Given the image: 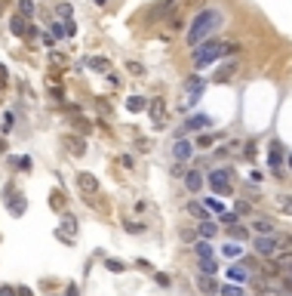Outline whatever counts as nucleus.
Here are the masks:
<instances>
[{
	"label": "nucleus",
	"mask_w": 292,
	"mask_h": 296,
	"mask_svg": "<svg viewBox=\"0 0 292 296\" xmlns=\"http://www.w3.org/2000/svg\"><path fill=\"white\" fill-rule=\"evenodd\" d=\"M92 71H102V74H111V62L108 59H102V56H92V59L86 62Z\"/></svg>",
	"instance_id": "17"
},
{
	"label": "nucleus",
	"mask_w": 292,
	"mask_h": 296,
	"mask_svg": "<svg viewBox=\"0 0 292 296\" xmlns=\"http://www.w3.org/2000/svg\"><path fill=\"white\" fill-rule=\"evenodd\" d=\"M9 25H13V34H16V37H31V34H34L31 22H28L25 16H16L13 22H9Z\"/></svg>",
	"instance_id": "15"
},
{
	"label": "nucleus",
	"mask_w": 292,
	"mask_h": 296,
	"mask_svg": "<svg viewBox=\"0 0 292 296\" xmlns=\"http://www.w3.org/2000/svg\"><path fill=\"white\" fill-rule=\"evenodd\" d=\"M13 127H16V118H13V111H6L3 115V133H9Z\"/></svg>",
	"instance_id": "38"
},
{
	"label": "nucleus",
	"mask_w": 292,
	"mask_h": 296,
	"mask_svg": "<svg viewBox=\"0 0 292 296\" xmlns=\"http://www.w3.org/2000/svg\"><path fill=\"white\" fill-rule=\"evenodd\" d=\"M209 123H212V118H209V115H191L188 120H185V127L179 130V136L182 133H194V130H206Z\"/></svg>",
	"instance_id": "10"
},
{
	"label": "nucleus",
	"mask_w": 292,
	"mask_h": 296,
	"mask_svg": "<svg viewBox=\"0 0 292 296\" xmlns=\"http://www.w3.org/2000/svg\"><path fill=\"white\" fill-rule=\"evenodd\" d=\"M221 225H225V229L237 225V213H221Z\"/></svg>",
	"instance_id": "36"
},
{
	"label": "nucleus",
	"mask_w": 292,
	"mask_h": 296,
	"mask_svg": "<svg viewBox=\"0 0 292 296\" xmlns=\"http://www.w3.org/2000/svg\"><path fill=\"white\" fill-rule=\"evenodd\" d=\"M77 185H80V191L83 195H99V179L92 176V173H77Z\"/></svg>",
	"instance_id": "12"
},
{
	"label": "nucleus",
	"mask_w": 292,
	"mask_h": 296,
	"mask_svg": "<svg viewBox=\"0 0 292 296\" xmlns=\"http://www.w3.org/2000/svg\"><path fill=\"white\" fill-rule=\"evenodd\" d=\"M249 210H252V207H249V204H246V201H237V216H246Z\"/></svg>",
	"instance_id": "40"
},
{
	"label": "nucleus",
	"mask_w": 292,
	"mask_h": 296,
	"mask_svg": "<svg viewBox=\"0 0 292 296\" xmlns=\"http://www.w3.org/2000/svg\"><path fill=\"white\" fill-rule=\"evenodd\" d=\"M105 268L114 271V275H120V271H126V266L120 263V259H105Z\"/></svg>",
	"instance_id": "29"
},
{
	"label": "nucleus",
	"mask_w": 292,
	"mask_h": 296,
	"mask_svg": "<svg viewBox=\"0 0 292 296\" xmlns=\"http://www.w3.org/2000/svg\"><path fill=\"white\" fill-rule=\"evenodd\" d=\"M194 253H197V259H212V244L209 241H194Z\"/></svg>",
	"instance_id": "18"
},
{
	"label": "nucleus",
	"mask_w": 292,
	"mask_h": 296,
	"mask_svg": "<svg viewBox=\"0 0 292 296\" xmlns=\"http://www.w3.org/2000/svg\"><path fill=\"white\" fill-rule=\"evenodd\" d=\"M237 50H240V43H215V40H203V43H197V47H194L191 62H194L197 71H200V68L212 65L215 59H221V56H231V53H237Z\"/></svg>",
	"instance_id": "2"
},
{
	"label": "nucleus",
	"mask_w": 292,
	"mask_h": 296,
	"mask_svg": "<svg viewBox=\"0 0 292 296\" xmlns=\"http://www.w3.org/2000/svg\"><path fill=\"white\" fill-rule=\"evenodd\" d=\"M221 25H225V13H221V9H215V6L200 9L188 25V47H197V43L209 40Z\"/></svg>",
	"instance_id": "1"
},
{
	"label": "nucleus",
	"mask_w": 292,
	"mask_h": 296,
	"mask_svg": "<svg viewBox=\"0 0 292 296\" xmlns=\"http://www.w3.org/2000/svg\"><path fill=\"white\" fill-rule=\"evenodd\" d=\"M286 164H289V170H292V154H289V161H286Z\"/></svg>",
	"instance_id": "50"
},
{
	"label": "nucleus",
	"mask_w": 292,
	"mask_h": 296,
	"mask_svg": "<svg viewBox=\"0 0 292 296\" xmlns=\"http://www.w3.org/2000/svg\"><path fill=\"white\" fill-rule=\"evenodd\" d=\"M188 213L194 216V219H200V222H206V219H209V210L203 207V204H197V201H191V204H188Z\"/></svg>",
	"instance_id": "20"
},
{
	"label": "nucleus",
	"mask_w": 292,
	"mask_h": 296,
	"mask_svg": "<svg viewBox=\"0 0 292 296\" xmlns=\"http://www.w3.org/2000/svg\"><path fill=\"white\" fill-rule=\"evenodd\" d=\"M123 229L130 232V235H142V232H145L142 225H138V222H133V219H130V222H123Z\"/></svg>",
	"instance_id": "39"
},
{
	"label": "nucleus",
	"mask_w": 292,
	"mask_h": 296,
	"mask_svg": "<svg viewBox=\"0 0 292 296\" xmlns=\"http://www.w3.org/2000/svg\"><path fill=\"white\" fill-rule=\"evenodd\" d=\"M126 108L138 115V111H145V108H148V99H145V96H130V99H126Z\"/></svg>",
	"instance_id": "21"
},
{
	"label": "nucleus",
	"mask_w": 292,
	"mask_h": 296,
	"mask_svg": "<svg viewBox=\"0 0 292 296\" xmlns=\"http://www.w3.org/2000/svg\"><path fill=\"white\" fill-rule=\"evenodd\" d=\"M62 222H65V229H68V232H74V235H77V219H74L71 213H65V216H62Z\"/></svg>",
	"instance_id": "35"
},
{
	"label": "nucleus",
	"mask_w": 292,
	"mask_h": 296,
	"mask_svg": "<svg viewBox=\"0 0 292 296\" xmlns=\"http://www.w3.org/2000/svg\"><path fill=\"white\" fill-rule=\"evenodd\" d=\"M126 71H130L133 77H145V65L135 62V59H130V62H126Z\"/></svg>",
	"instance_id": "27"
},
{
	"label": "nucleus",
	"mask_w": 292,
	"mask_h": 296,
	"mask_svg": "<svg viewBox=\"0 0 292 296\" xmlns=\"http://www.w3.org/2000/svg\"><path fill=\"white\" fill-rule=\"evenodd\" d=\"M43 47H46V50H53V47H55V37H53V34H50V31H46V34H43Z\"/></svg>",
	"instance_id": "41"
},
{
	"label": "nucleus",
	"mask_w": 292,
	"mask_h": 296,
	"mask_svg": "<svg viewBox=\"0 0 292 296\" xmlns=\"http://www.w3.org/2000/svg\"><path fill=\"white\" fill-rule=\"evenodd\" d=\"M267 164H271L274 176H280V179L286 176L283 173V145H280V142H271V148H267Z\"/></svg>",
	"instance_id": "8"
},
{
	"label": "nucleus",
	"mask_w": 292,
	"mask_h": 296,
	"mask_svg": "<svg viewBox=\"0 0 292 296\" xmlns=\"http://www.w3.org/2000/svg\"><path fill=\"white\" fill-rule=\"evenodd\" d=\"M0 296H16V287H9V284H3V287H0Z\"/></svg>",
	"instance_id": "44"
},
{
	"label": "nucleus",
	"mask_w": 292,
	"mask_h": 296,
	"mask_svg": "<svg viewBox=\"0 0 292 296\" xmlns=\"http://www.w3.org/2000/svg\"><path fill=\"white\" fill-rule=\"evenodd\" d=\"M203 87H206L203 77H197V74H194V77H188V81H185V99H182V105H185V108L194 105V102L203 96Z\"/></svg>",
	"instance_id": "6"
},
{
	"label": "nucleus",
	"mask_w": 292,
	"mask_h": 296,
	"mask_svg": "<svg viewBox=\"0 0 292 296\" xmlns=\"http://www.w3.org/2000/svg\"><path fill=\"white\" fill-rule=\"evenodd\" d=\"M277 204H280V210H283V213H292V195H280Z\"/></svg>",
	"instance_id": "33"
},
{
	"label": "nucleus",
	"mask_w": 292,
	"mask_h": 296,
	"mask_svg": "<svg viewBox=\"0 0 292 296\" xmlns=\"http://www.w3.org/2000/svg\"><path fill=\"white\" fill-rule=\"evenodd\" d=\"M6 81H9V77H6V68H3V65H0V89H3V87H6Z\"/></svg>",
	"instance_id": "46"
},
{
	"label": "nucleus",
	"mask_w": 292,
	"mask_h": 296,
	"mask_svg": "<svg viewBox=\"0 0 292 296\" xmlns=\"http://www.w3.org/2000/svg\"><path fill=\"white\" fill-rule=\"evenodd\" d=\"M191 154H194V145L188 139H175V145H172V157L175 161L185 164V161H191Z\"/></svg>",
	"instance_id": "11"
},
{
	"label": "nucleus",
	"mask_w": 292,
	"mask_h": 296,
	"mask_svg": "<svg viewBox=\"0 0 292 296\" xmlns=\"http://www.w3.org/2000/svg\"><path fill=\"white\" fill-rule=\"evenodd\" d=\"M148 115H151V123H154L157 130L166 127V99H163V96L148 99Z\"/></svg>",
	"instance_id": "5"
},
{
	"label": "nucleus",
	"mask_w": 292,
	"mask_h": 296,
	"mask_svg": "<svg viewBox=\"0 0 292 296\" xmlns=\"http://www.w3.org/2000/svg\"><path fill=\"white\" fill-rule=\"evenodd\" d=\"M215 232H218V225H215V222H209V219L200 222V237H203V241H209V237H212Z\"/></svg>",
	"instance_id": "25"
},
{
	"label": "nucleus",
	"mask_w": 292,
	"mask_h": 296,
	"mask_svg": "<svg viewBox=\"0 0 292 296\" xmlns=\"http://www.w3.org/2000/svg\"><path fill=\"white\" fill-rule=\"evenodd\" d=\"M289 278H292V268H289Z\"/></svg>",
	"instance_id": "51"
},
{
	"label": "nucleus",
	"mask_w": 292,
	"mask_h": 296,
	"mask_svg": "<svg viewBox=\"0 0 292 296\" xmlns=\"http://www.w3.org/2000/svg\"><path fill=\"white\" fill-rule=\"evenodd\" d=\"M197 287H200L203 293H209V296H215V293H218V284H215L212 275H197Z\"/></svg>",
	"instance_id": "16"
},
{
	"label": "nucleus",
	"mask_w": 292,
	"mask_h": 296,
	"mask_svg": "<svg viewBox=\"0 0 292 296\" xmlns=\"http://www.w3.org/2000/svg\"><path fill=\"white\" fill-rule=\"evenodd\" d=\"M221 253H225V256H231V259H237V256L243 253V250H240V244H234V241H231V244H225V247H221Z\"/></svg>",
	"instance_id": "30"
},
{
	"label": "nucleus",
	"mask_w": 292,
	"mask_h": 296,
	"mask_svg": "<svg viewBox=\"0 0 292 296\" xmlns=\"http://www.w3.org/2000/svg\"><path fill=\"white\" fill-rule=\"evenodd\" d=\"M197 271H200V275H215V271H218V266H215V259H200Z\"/></svg>",
	"instance_id": "24"
},
{
	"label": "nucleus",
	"mask_w": 292,
	"mask_h": 296,
	"mask_svg": "<svg viewBox=\"0 0 292 296\" xmlns=\"http://www.w3.org/2000/svg\"><path fill=\"white\" fill-rule=\"evenodd\" d=\"M203 207H206V210H212V213H218V216L225 213V204L215 201V198H206V201H203Z\"/></svg>",
	"instance_id": "28"
},
{
	"label": "nucleus",
	"mask_w": 292,
	"mask_h": 296,
	"mask_svg": "<svg viewBox=\"0 0 292 296\" xmlns=\"http://www.w3.org/2000/svg\"><path fill=\"white\" fill-rule=\"evenodd\" d=\"M19 16H25V19H31L34 16V0H19Z\"/></svg>",
	"instance_id": "26"
},
{
	"label": "nucleus",
	"mask_w": 292,
	"mask_h": 296,
	"mask_svg": "<svg viewBox=\"0 0 292 296\" xmlns=\"http://www.w3.org/2000/svg\"><path fill=\"white\" fill-rule=\"evenodd\" d=\"M203 173H200V170H188V173H185V188H188L191 191V195H197V191H200L203 188Z\"/></svg>",
	"instance_id": "13"
},
{
	"label": "nucleus",
	"mask_w": 292,
	"mask_h": 296,
	"mask_svg": "<svg viewBox=\"0 0 292 296\" xmlns=\"http://www.w3.org/2000/svg\"><path fill=\"white\" fill-rule=\"evenodd\" d=\"M13 167H19V170H31V157H28V154L13 157Z\"/></svg>",
	"instance_id": "34"
},
{
	"label": "nucleus",
	"mask_w": 292,
	"mask_h": 296,
	"mask_svg": "<svg viewBox=\"0 0 292 296\" xmlns=\"http://www.w3.org/2000/svg\"><path fill=\"white\" fill-rule=\"evenodd\" d=\"M218 296H243L237 287H231V284H225V287H218Z\"/></svg>",
	"instance_id": "37"
},
{
	"label": "nucleus",
	"mask_w": 292,
	"mask_h": 296,
	"mask_svg": "<svg viewBox=\"0 0 292 296\" xmlns=\"http://www.w3.org/2000/svg\"><path fill=\"white\" fill-rule=\"evenodd\" d=\"M3 195H6V198H3V204H6V210L13 213V216H22V213L28 210V201H25V198H22L19 191H16V185H13V182H9V185L3 188Z\"/></svg>",
	"instance_id": "4"
},
{
	"label": "nucleus",
	"mask_w": 292,
	"mask_h": 296,
	"mask_svg": "<svg viewBox=\"0 0 292 296\" xmlns=\"http://www.w3.org/2000/svg\"><path fill=\"white\" fill-rule=\"evenodd\" d=\"M277 250H280V237H274V235H259L255 237V253L259 256H277Z\"/></svg>",
	"instance_id": "7"
},
{
	"label": "nucleus",
	"mask_w": 292,
	"mask_h": 296,
	"mask_svg": "<svg viewBox=\"0 0 292 296\" xmlns=\"http://www.w3.org/2000/svg\"><path fill=\"white\" fill-rule=\"evenodd\" d=\"M206 182H209V188H212L215 195H231V191H234V185H231V170L228 167L212 170V173L206 176Z\"/></svg>",
	"instance_id": "3"
},
{
	"label": "nucleus",
	"mask_w": 292,
	"mask_h": 296,
	"mask_svg": "<svg viewBox=\"0 0 292 296\" xmlns=\"http://www.w3.org/2000/svg\"><path fill=\"white\" fill-rule=\"evenodd\" d=\"M65 296H80V287H77V284H68V287H65Z\"/></svg>",
	"instance_id": "43"
},
{
	"label": "nucleus",
	"mask_w": 292,
	"mask_h": 296,
	"mask_svg": "<svg viewBox=\"0 0 292 296\" xmlns=\"http://www.w3.org/2000/svg\"><path fill=\"white\" fill-rule=\"evenodd\" d=\"M277 263H280V266H286V268H292V253H283V256L277 259Z\"/></svg>",
	"instance_id": "42"
},
{
	"label": "nucleus",
	"mask_w": 292,
	"mask_h": 296,
	"mask_svg": "<svg viewBox=\"0 0 292 296\" xmlns=\"http://www.w3.org/2000/svg\"><path fill=\"white\" fill-rule=\"evenodd\" d=\"M92 3H96V6H105V3H108V0H92Z\"/></svg>",
	"instance_id": "49"
},
{
	"label": "nucleus",
	"mask_w": 292,
	"mask_h": 296,
	"mask_svg": "<svg viewBox=\"0 0 292 296\" xmlns=\"http://www.w3.org/2000/svg\"><path fill=\"white\" fill-rule=\"evenodd\" d=\"M234 74H237V62H225V65H218V71L212 74V81L215 84H228Z\"/></svg>",
	"instance_id": "14"
},
{
	"label": "nucleus",
	"mask_w": 292,
	"mask_h": 296,
	"mask_svg": "<svg viewBox=\"0 0 292 296\" xmlns=\"http://www.w3.org/2000/svg\"><path fill=\"white\" fill-rule=\"evenodd\" d=\"M74 123H77V130H80V133H86V130H89V123H86V120H83V118H77V120H74Z\"/></svg>",
	"instance_id": "45"
},
{
	"label": "nucleus",
	"mask_w": 292,
	"mask_h": 296,
	"mask_svg": "<svg viewBox=\"0 0 292 296\" xmlns=\"http://www.w3.org/2000/svg\"><path fill=\"white\" fill-rule=\"evenodd\" d=\"M16 296H34L31 287H16Z\"/></svg>",
	"instance_id": "47"
},
{
	"label": "nucleus",
	"mask_w": 292,
	"mask_h": 296,
	"mask_svg": "<svg viewBox=\"0 0 292 296\" xmlns=\"http://www.w3.org/2000/svg\"><path fill=\"white\" fill-rule=\"evenodd\" d=\"M62 145H65V151L68 154H74V157H80V154H86V139L83 136H62Z\"/></svg>",
	"instance_id": "9"
},
{
	"label": "nucleus",
	"mask_w": 292,
	"mask_h": 296,
	"mask_svg": "<svg viewBox=\"0 0 292 296\" xmlns=\"http://www.w3.org/2000/svg\"><path fill=\"white\" fill-rule=\"evenodd\" d=\"M55 16L62 19V22H68V19L74 16V6H71V3H65V0H62V3H55Z\"/></svg>",
	"instance_id": "23"
},
{
	"label": "nucleus",
	"mask_w": 292,
	"mask_h": 296,
	"mask_svg": "<svg viewBox=\"0 0 292 296\" xmlns=\"http://www.w3.org/2000/svg\"><path fill=\"white\" fill-rule=\"evenodd\" d=\"M212 142H218V133H206V136H200V139H197V145H200V148H209Z\"/></svg>",
	"instance_id": "31"
},
{
	"label": "nucleus",
	"mask_w": 292,
	"mask_h": 296,
	"mask_svg": "<svg viewBox=\"0 0 292 296\" xmlns=\"http://www.w3.org/2000/svg\"><path fill=\"white\" fill-rule=\"evenodd\" d=\"M231 235H234V241H246L249 237V232L243 229V225H231Z\"/></svg>",
	"instance_id": "32"
},
{
	"label": "nucleus",
	"mask_w": 292,
	"mask_h": 296,
	"mask_svg": "<svg viewBox=\"0 0 292 296\" xmlns=\"http://www.w3.org/2000/svg\"><path fill=\"white\" fill-rule=\"evenodd\" d=\"M255 232L259 235H274V222L267 219V216H259V219H255Z\"/></svg>",
	"instance_id": "22"
},
{
	"label": "nucleus",
	"mask_w": 292,
	"mask_h": 296,
	"mask_svg": "<svg viewBox=\"0 0 292 296\" xmlns=\"http://www.w3.org/2000/svg\"><path fill=\"white\" fill-rule=\"evenodd\" d=\"M228 278H231L234 284H243V281H249V271L243 268V266H231V268H228Z\"/></svg>",
	"instance_id": "19"
},
{
	"label": "nucleus",
	"mask_w": 292,
	"mask_h": 296,
	"mask_svg": "<svg viewBox=\"0 0 292 296\" xmlns=\"http://www.w3.org/2000/svg\"><path fill=\"white\" fill-rule=\"evenodd\" d=\"M157 284L160 287H169V275H157Z\"/></svg>",
	"instance_id": "48"
}]
</instances>
